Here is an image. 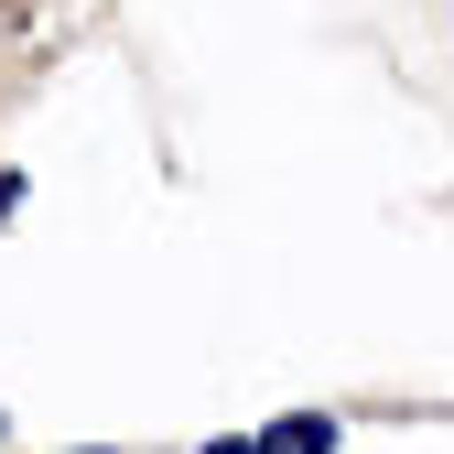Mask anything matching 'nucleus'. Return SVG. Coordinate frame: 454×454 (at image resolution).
Masks as SVG:
<instances>
[{"label":"nucleus","mask_w":454,"mask_h":454,"mask_svg":"<svg viewBox=\"0 0 454 454\" xmlns=\"http://www.w3.org/2000/svg\"><path fill=\"white\" fill-rule=\"evenodd\" d=\"M249 454H335V422H325V411H281Z\"/></svg>","instance_id":"nucleus-1"},{"label":"nucleus","mask_w":454,"mask_h":454,"mask_svg":"<svg viewBox=\"0 0 454 454\" xmlns=\"http://www.w3.org/2000/svg\"><path fill=\"white\" fill-rule=\"evenodd\" d=\"M206 454H249V443H206Z\"/></svg>","instance_id":"nucleus-2"}]
</instances>
